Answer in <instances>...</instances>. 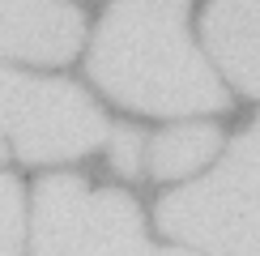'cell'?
<instances>
[{"instance_id": "cell-1", "label": "cell", "mask_w": 260, "mask_h": 256, "mask_svg": "<svg viewBox=\"0 0 260 256\" xmlns=\"http://www.w3.org/2000/svg\"><path fill=\"white\" fill-rule=\"evenodd\" d=\"M192 0H115L90 51V77L115 103L149 115L222 111L218 73L188 43Z\"/></svg>"}, {"instance_id": "cell-2", "label": "cell", "mask_w": 260, "mask_h": 256, "mask_svg": "<svg viewBox=\"0 0 260 256\" xmlns=\"http://www.w3.org/2000/svg\"><path fill=\"white\" fill-rule=\"evenodd\" d=\"M158 227L213 256H260V120L209 179L162 197Z\"/></svg>"}, {"instance_id": "cell-3", "label": "cell", "mask_w": 260, "mask_h": 256, "mask_svg": "<svg viewBox=\"0 0 260 256\" xmlns=\"http://www.w3.org/2000/svg\"><path fill=\"white\" fill-rule=\"evenodd\" d=\"M107 133L103 111L77 85L0 69V163L9 141L26 163H64L90 154Z\"/></svg>"}, {"instance_id": "cell-4", "label": "cell", "mask_w": 260, "mask_h": 256, "mask_svg": "<svg viewBox=\"0 0 260 256\" xmlns=\"http://www.w3.org/2000/svg\"><path fill=\"white\" fill-rule=\"evenodd\" d=\"M35 256H149L128 192H94L73 175L35 188Z\"/></svg>"}, {"instance_id": "cell-5", "label": "cell", "mask_w": 260, "mask_h": 256, "mask_svg": "<svg viewBox=\"0 0 260 256\" xmlns=\"http://www.w3.org/2000/svg\"><path fill=\"white\" fill-rule=\"evenodd\" d=\"M85 21L64 0H0V56L60 64L77 56Z\"/></svg>"}, {"instance_id": "cell-6", "label": "cell", "mask_w": 260, "mask_h": 256, "mask_svg": "<svg viewBox=\"0 0 260 256\" xmlns=\"http://www.w3.org/2000/svg\"><path fill=\"white\" fill-rule=\"evenodd\" d=\"M201 35L218 69L260 99V0H213L205 9Z\"/></svg>"}, {"instance_id": "cell-7", "label": "cell", "mask_w": 260, "mask_h": 256, "mask_svg": "<svg viewBox=\"0 0 260 256\" xmlns=\"http://www.w3.org/2000/svg\"><path fill=\"white\" fill-rule=\"evenodd\" d=\"M218 154V128L209 124H183L171 128V133H158L154 145H149V167H154L158 179H175L197 171L201 163Z\"/></svg>"}, {"instance_id": "cell-8", "label": "cell", "mask_w": 260, "mask_h": 256, "mask_svg": "<svg viewBox=\"0 0 260 256\" xmlns=\"http://www.w3.org/2000/svg\"><path fill=\"white\" fill-rule=\"evenodd\" d=\"M21 252V188L17 179L0 175V256Z\"/></svg>"}, {"instance_id": "cell-9", "label": "cell", "mask_w": 260, "mask_h": 256, "mask_svg": "<svg viewBox=\"0 0 260 256\" xmlns=\"http://www.w3.org/2000/svg\"><path fill=\"white\" fill-rule=\"evenodd\" d=\"M111 137V167L120 171V175H137V167H141V133L137 128H115V133H107Z\"/></svg>"}, {"instance_id": "cell-10", "label": "cell", "mask_w": 260, "mask_h": 256, "mask_svg": "<svg viewBox=\"0 0 260 256\" xmlns=\"http://www.w3.org/2000/svg\"><path fill=\"white\" fill-rule=\"evenodd\" d=\"M149 256H192V252H183V248H149Z\"/></svg>"}]
</instances>
